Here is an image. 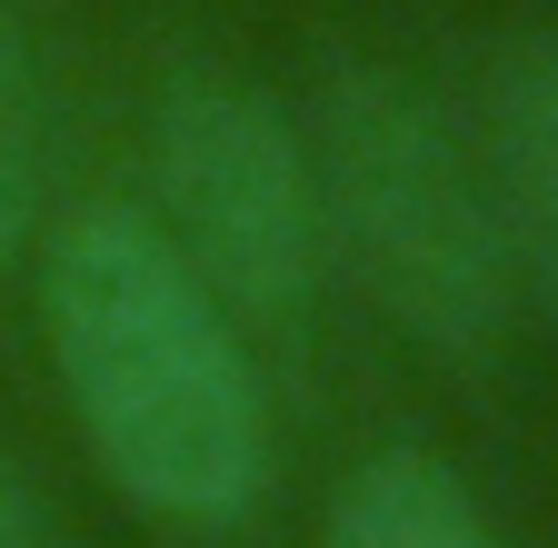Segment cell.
I'll return each mask as SVG.
<instances>
[{
	"instance_id": "obj_1",
	"label": "cell",
	"mask_w": 558,
	"mask_h": 548,
	"mask_svg": "<svg viewBox=\"0 0 558 548\" xmlns=\"http://www.w3.org/2000/svg\"><path fill=\"white\" fill-rule=\"evenodd\" d=\"M50 389L100 489L150 528L220 538L279 478V409L259 339L170 249L150 199L100 190L31 249Z\"/></svg>"
},
{
	"instance_id": "obj_2",
	"label": "cell",
	"mask_w": 558,
	"mask_h": 548,
	"mask_svg": "<svg viewBox=\"0 0 558 548\" xmlns=\"http://www.w3.org/2000/svg\"><path fill=\"white\" fill-rule=\"evenodd\" d=\"M300 120L329 280H349L418 360H488L519 319V269L469 120L399 60H329Z\"/></svg>"
},
{
	"instance_id": "obj_3",
	"label": "cell",
	"mask_w": 558,
	"mask_h": 548,
	"mask_svg": "<svg viewBox=\"0 0 558 548\" xmlns=\"http://www.w3.org/2000/svg\"><path fill=\"white\" fill-rule=\"evenodd\" d=\"M150 220L170 249L209 280L259 350L300 339V319L329 290V240H319V170H310V120L240 71H170L150 100Z\"/></svg>"
},
{
	"instance_id": "obj_4",
	"label": "cell",
	"mask_w": 558,
	"mask_h": 548,
	"mask_svg": "<svg viewBox=\"0 0 558 548\" xmlns=\"http://www.w3.org/2000/svg\"><path fill=\"white\" fill-rule=\"evenodd\" d=\"M469 141H478L488 199H499V230H509L519 300L558 319V11L488 40Z\"/></svg>"
},
{
	"instance_id": "obj_5",
	"label": "cell",
	"mask_w": 558,
	"mask_h": 548,
	"mask_svg": "<svg viewBox=\"0 0 558 548\" xmlns=\"http://www.w3.org/2000/svg\"><path fill=\"white\" fill-rule=\"evenodd\" d=\"M319 548H499V519H488L459 459L389 439L339 468V489L319 509Z\"/></svg>"
},
{
	"instance_id": "obj_6",
	"label": "cell",
	"mask_w": 558,
	"mask_h": 548,
	"mask_svg": "<svg viewBox=\"0 0 558 548\" xmlns=\"http://www.w3.org/2000/svg\"><path fill=\"white\" fill-rule=\"evenodd\" d=\"M60 220V110L50 60L21 0H0V269H31L40 230Z\"/></svg>"
},
{
	"instance_id": "obj_7",
	"label": "cell",
	"mask_w": 558,
	"mask_h": 548,
	"mask_svg": "<svg viewBox=\"0 0 558 548\" xmlns=\"http://www.w3.org/2000/svg\"><path fill=\"white\" fill-rule=\"evenodd\" d=\"M0 548H81V528H70V509L40 489V468L0 439Z\"/></svg>"
}]
</instances>
